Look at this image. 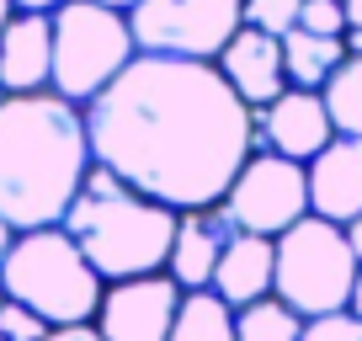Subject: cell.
Masks as SVG:
<instances>
[{
	"instance_id": "cell-1",
	"label": "cell",
	"mask_w": 362,
	"mask_h": 341,
	"mask_svg": "<svg viewBox=\"0 0 362 341\" xmlns=\"http://www.w3.org/2000/svg\"><path fill=\"white\" fill-rule=\"evenodd\" d=\"M96 166L176 214L218 208L235 170L256 155V112L218 64L139 54L96 102H86Z\"/></svg>"
},
{
	"instance_id": "cell-2",
	"label": "cell",
	"mask_w": 362,
	"mask_h": 341,
	"mask_svg": "<svg viewBox=\"0 0 362 341\" xmlns=\"http://www.w3.org/2000/svg\"><path fill=\"white\" fill-rule=\"evenodd\" d=\"M90 166L96 155L86 107L64 102L59 91L0 102V214L16 224V235L64 224Z\"/></svg>"
},
{
	"instance_id": "cell-3",
	"label": "cell",
	"mask_w": 362,
	"mask_h": 341,
	"mask_svg": "<svg viewBox=\"0 0 362 341\" xmlns=\"http://www.w3.org/2000/svg\"><path fill=\"white\" fill-rule=\"evenodd\" d=\"M176 219H181L176 208H165L160 197L139 192L117 170L90 166L80 192H75V203H69V214H64V235L102 272V283H128V277L165 272L170 240H176Z\"/></svg>"
},
{
	"instance_id": "cell-4",
	"label": "cell",
	"mask_w": 362,
	"mask_h": 341,
	"mask_svg": "<svg viewBox=\"0 0 362 341\" xmlns=\"http://www.w3.org/2000/svg\"><path fill=\"white\" fill-rule=\"evenodd\" d=\"M0 288H6V299L43 315L54 330L59 325H90L96 309H102V294H107L102 272L80 256V245L64 235V224L16 235L11 256L0 267Z\"/></svg>"
},
{
	"instance_id": "cell-5",
	"label": "cell",
	"mask_w": 362,
	"mask_h": 341,
	"mask_svg": "<svg viewBox=\"0 0 362 341\" xmlns=\"http://www.w3.org/2000/svg\"><path fill=\"white\" fill-rule=\"evenodd\" d=\"M139 59L128 11L96 6V0H69L54 11V91L64 102L86 107Z\"/></svg>"
},
{
	"instance_id": "cell-6",
	"label": "cell",
	"mask_w": 362,
	"mask_h": 341,
	"mask_svg": "<svg viewBox=\"0 0 362 341\" xmlns=\"http://www.w3.org/2000/svg\"><path fill=\"white\" fill-rule=\"evenodd\" d=\"M357 256H351V240L341 224L309 214L298 219L288 235H277V288L272 294L283 299L288 309H298L304 320H325L341 315L351 304V288H357Z\"/></svg>"
},
{
	"instance_id": "cell-7",
	"label": "cell",
	"mask_w": 362,
	"mask_h": 341,
	"mask_svg": "<svg viewBox=\"0 0 362 341\" xmlns=\"http://www.w3.org/2000/svg\"><path fill=\"white\" fill-rule=\"evenodd\" d=\"M139 54L203 59L214 64L245 27V0H139L128 11Z\"/></svg>"
},
{
	"instance_id": "cell-8",
	"label": "cell",
	"mask_w": 362,
	"mask_h": 341,
	"mask_svg": "<svg viewBox=\"0 0 362 341\" xmlns=\"http://www.w3.org/2000/svg\"><path fill=\"white\" fill-rule=\"evenodd\" d=\"M224 219L240 235H288L298 219H309V170L288 155L256 149L245 166L235 170V182L224 192Z\"/></svg>"
},
{
	"instance_id": "cell-9",
	"label": "cell",
	"mask_w": 362,
	"mask_h": 341,
	"mask_svg": "<svg viewBox=\"0 0 362 341\" xmlns=\"http://www.w3.org/2000/svg\"><path fill=\"white\" fill-rule=\"evenodd\" d=\"M176 309H181V288L170 283V272H149V277H128V283H107L90 325L107 341H170Z\"/></svg>"
},
{
	"instance_id": "cell-10",
	"label": "cell",
	"mask_w": 362,
	"mask_h": 341,
	"mask_svg": "<svg viewBox=\"0 0 362 341\" xmlns=\"http://www.w3.org/2000/svg\"><path fill=\"white\" fill-rule=\"evenodd\" d=\"M330 139H336V123H330V107H325L320 91L288 86L277 102H267L256 112V149L288 155V160H298V166H309Z\"/></svg>"
},
{
	"instance_id": "cell-11",
	"label": "cell",
	"mask_w": 362,
	"mask_h": 341,
	"mask_svg": "<svg viewBox=\"0 0 362 341\" xmlns=\"http://www.w3.org/2000/svg\"><path fill=\"white\" fill-rule=\"evenodd\" d=\"M214 64H218V75L229 80V91H235L250 112H261L267 102H277V96L288 91L283 37L256 33V27H240V33L229 37V48L214 59Z\"/></svg>"
},
{
	"instance_id": "cell-12",
	"label": "cell",
	"mask_w": 362,
	"mask_h": 341,
	"mask_svg": "<svg viewBox=\"0 0 362 341\" xmlns=\"http://www.w3.org/2000/svg\"><path fill=\"white\" fill-rule=\"evenodd\" d=\"M304 170H309V214L330 219L341 229L362 219V139L336 134Z\"/></svg>"
},
{
	"instance_id": "cell-13",
	"label": "cell",
	"mask_w": 362,
	"mask_h": 341,
	"mask_svg": "<svg viewBox=\"0 0 362 341\" xmlns=\"http://www.w3.org/2000/svg\"><path fill=\"white\" fill-rule=\"evenodd\" d=\"M229 240H235V224L224 219V208H192V214L176 219V240H170V283L181 294H197V288H214V272L224 262Z\"/></svg>"
},
{
	"instance_id": "cell-14",
	"label": "cell",
	"mask_w": 362,
	"mask_h": 341,
	"mask_svg": "<svg viewBox=\"0 0 362 341\" xmlns=\"http://www.w3.org/2000/svg\"><path fill=\"white\" fill-rule=\"evenodd\" d=\"M0 86L6 96L54 91V16L16 11L0 33Z\"/></svg>"
},
{
	"instance_id": "cell-15",
	"label": "cell",
	"mask_w": 362,
	"mask_h": 341,
	"mask_svg": "<svg viewBox=\"0 0 362 341\" xmlns=\"http://www.w3.org/2000/svg\"><path fill=\"white\" fill-rule=\"evenodd\" d=\"M272 288H277V240L240 235L235 229L224 262H218V272H214V294L224 299L229 309H245V304H256V299H272Z\"/></svg>"
},
{
	"instance_id": "cell-16",
	"label": "cell",
	"mask_w": 362,
	"mask_h": 341,
	"mask_svg": "<svg viewBox=\"0 0 362 341\" xmlns=\"http://www.w3.org/2000/svg\"><path fill=\"white\" fill-rule=\"evenodd\" d=\"M346 64V43L341 37H315L304 27L283 37V69H288V86L298 91H325V80Z\"/></svg>"
},
{
	"instance_id": "cell-17",
	"label": "cell",
	"mask_w": 362,
	"mask_h": 341,
	"mask_svg": "<svg viewBox=\"0 0 362 341\" xmlns=\"http://www.w3.org/2000/svg\"><path fill=\"white\" fill-rule=\"evenodd\" d=\"M170 341H235V309L214 294V288H197V294H181L176 325Z\"/></svg>"
},
{
	"instance_id": "cell-18",
	"label": "cell",
	"mask_w": 362,
	"mask_h": 341,
	"mask_svg": "<svg viewBox=\"0 0 362 341\" xmlns=\"http://www.w3.org/2000/svg\"><path fill=\"white\" fill-rule=\"evenodd\" d=\"M309 320L298 309H288L283 299H256V304L235 309V341H298Z\"/></svg>"
},
{
	"instance_id": "cell-19",
	"label": "cell",
	"mask_w": 362,
	"mask_h": 341,
	"mask_svg": "<svg viewBox=\"0 0 362 341\" xmlns=\"http://www.w3.org/2000/svg\"><path fill=\"white\" fill-rule=\"evenodd\" d=\"M320 96H325V107H330L336 134L362 139V59H346V64L325 80V91H320Z\"/></svg>"
},
{
	"instance_id": "cell-20",
	"label": "cell",
	"mask_w": 362,
	"mask_h": 341,
	"mask_svg": "<svg viewBox=\"0 0 362 341\" xmlns=\"http://www.w3.org/2000/svg\"><path fill=\"white\" fill-rule=\"evenodd\" d=\"M298 11H304V0H245V27L288 37L298 27Z\"/></svg>"
},
{
	"instance_id": "cell-21",
	"label": "cell",
	"mask_w": 362,
	"mask_h": 341,
	"mask_svg": "<svg viewBox=\"0 0 362 341\" xmlns=\"http://www.w3.org/2000/svg\"><path fill=\"white\" fill-rule=\"evenodd\" d=\"M298 27L315 37H346V6L341 0H304V11H298Z\"/></svg>"
},
{
	"instance_id": "cell-22",
	"label": "cell",
	"mask_w": 362,
	"mask_h": 341,
	"mask_svg": "<svg viewBox=\"0 0 362 341\" xmlns=\"http://www.w3.org/2000/svg\"><path fill=\"white\" fill-rule=\"evenodd\" d=\"M48 320L43 315H33V309L27 304H16V299H6V304H0V336L6 341H48Z\"/></svg>"
},
{
	"instance_id": "cell-23",
	"label": "cell",
	"mask_w": 362,
	"mask_h": 341,
	"mask_svg": "<svg viewBox=\"0 0 362 341\" xmlns=\"http://www.w3.org/2000/svg\"><path fill=\"white\" fill-rule=\"evenodd\" d=\"M298 341H362V320L357 315H325V320H309L304 325V336Z\"/></svg>"
},
{
	"instance_id": "cell-24",
	"label": "cell",
	"mask_w": 362,
	"mask_h": 341,
	"mask_svg": "<svg viewBox=\"0 0 362 341\" xmlns=\"http://www.w3.org/2000/svg\"><path fill=\"white\" fill-rule=\"evenodd\" d=\"M48 341H107L96 325H59V330H48Z\"/></svg>"
},
{
	"instance_id": "cell-25",
	"label": "cell",
	"mask_w": 362,
	"mask_h": 341,
	"mask_svg": "<svg viewBox=\"0 0 362 341\" xmlns=\"http://www.w3.org/2000/svg\"><path fill=\"white\" fill-rule=\"evenodd\" d=\"M16 11H27V16H54V11H64L69 0H11Z\"/></svg>"
},
{
	"instance_id": "cell-26",
	"label": "cell",
	"mask_w": 362,
	"mask_h": 341,
	"mask_svg": "<svg viewBox=\"0 0 362 341\" xmlns=\"http://www.w3.org/2000/svg\"><path fill=\"white\" fill-rule=\"evenodd\" d=\"M11 245H16V224L6 214H0V267H6V256H11Z\"/></svg>"
},
{
	"instance_id": "cell-27",
	"label": "cell",
	"mask_w": 362,
	"mask_h": 341,
	"mask_svg": "<svg viewBox=\"0 0 362 341\" xmlns=\"http://www.w3.org/2000/svg\"><path fill=\"white\" fill-rule=\"evenodd\" d=\"M341 43H346V59H362V27H346Z\"/></svg>"
},
{
	"instance_id": "cell-28",
	"label": "cell",
	"mask_w": 362,
	"mask_h": 341,
	"mask_svg": "<svg viewBox=\"0 0 362 341\" xmlns=\"http://www.w3.org/2000/svg\"><path fill=\"white\" fill-rule=\"evenodd\" d=\"M346 240H351V256H357V267H362V219L346 224Z\"/></svg>"
},
{
	"instance_id": "cell-29",
	"label": "cell",
	"mask_w": 362,
	"mask_h": 341,
	"mask_svg": "<svg viewBox=\"0 0 362 341\" xmlns=\"http://www.w3.org/2000/svg\"><path fill=\"white\" fill-rule=\"evenodd\" d=\"M346 315H357V320H362V272H357V288H351V304H346Z\"/></svg>"
},
{
	"instance_id": "cell-30",
	"label": "cell",
	"mask_w": 362,
	"mask_h": 341,
	"mask_svg": "<svg viewBox=\"0 0 362 341\" xmlns=\"http://www.w3.org/2000/svg\"><path fill=\"white\" fill-rule=\"evenodd\" d=\"M341 6H346V22L362 27V0H341Z\"/></svg>"
},
{
	"instance_id": "cell-31",
	"label": "cell",
	"mask_w": 362,
	"mask_h": 341,
	"mask_svg": "<svg viewBox=\"0 0 362 341\" xmlns=\"http://www.w3.org/2000/svg\"><path fill=\"white\" fill-rule=\"evenodd\" d=\"M11 16H16V6H11V0H0V33H6V22H11Z\"/></svg>"
},
{
	"instance_id": "cell-32",
	"label": "cell",
	"mask_w": 362,
	"mask_h": 341,
	"mask_svg": "<svg viewBox=\"0 0 362 341\" xmlns=\"http://www.w3.org/2000/svg\"><path fill=\"white\" fill-rule=\"evenodd\" d=\"M96 6H112V11H134L139 0H96Z\"/></svg>"
},
{
	"instance_id": "cell-33",
	"label": "cell",
	"mask_w": 362,
	"mask_h": 341,
	"mask_svg": "<svg viewBox=\"0 0 362 341\" xmlns=\"http://www.w3.org/2000/svg\"><path fill=\"white\" fill-rule=\"evenodd\" d=\"M0 102H6V86H0Z\"/></svg>"
},
{
	"instance_id": "cell-34",
	"label": "cell",
	"mask_w": 362,
	"mask_h": 341,
	"mask_svg": "<svg viewBox=\"0 0 362 341\" xmlns=\"http://www.w3.org/2000/svg\"><path fill=\"white\" fill-rule=\"evenodd\" d=\"M0 304H6V288H0Z\"/></svg>"
},
{
	"instance_id": "cell-35",
	"label": "cell",
	"mask_w": 362,
	"mask_h": 341,
	"mask_svg": "<svg viewBox=\"0 0 362 341\" xmlns=\"http://www.w3.org/2000/svg\"><path fill=\"white\" fill-rule=\"evenodd\" d=\"M0 341H6V336H0Z\"/></svg>"
}]
</instances>
